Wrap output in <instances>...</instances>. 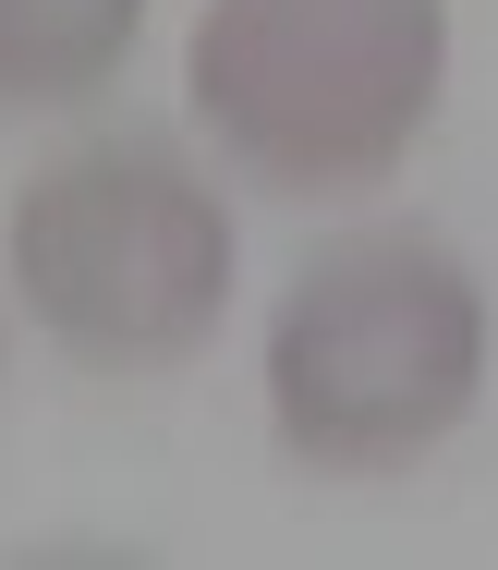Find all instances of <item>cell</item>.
Masks as SVG:
<instances>
[{"mask_svg": "<svg viewBox=\"0 0 498 570\" xmlns=\"http://www.w3.org/2000/svg\"><path fill=\"white\" fill-rule=\"evenodd\" d=\"M487 389V292L450 243H329L267 316V413L316 473H401Z\"/></svg>", "mask_w": 498, "mask_h": 570, "instance_id": "6da1fadb", "label": "cell"}, {"mask_svg": "<svg viewBox=\"0 0 498 570\" xmlns=\"http://www.w3.org/2000/svg\"><path fill=\"white\" fill-rule=\"evenodd\" d=\"M450 73V0H207L195 121L280 195H365L413 158Z\"/></svg>", "mask_w": 498, "mask_h": 570, "instance_id": "7a4b0ae2", "label": "cell"}, {"mask_svg": "<svg viewBox=\"0 0 498 570\" xmlns=\"http://www.w3.org/2000/svg\"><path fill=\"white\" fill-rule=\"evenodd\" d=\"M12 292L86 364H183L232 304V207L183 146L98 134L12 195Z\"/></svg>", "mask_w": 498, "mask_h": 570, "instance_id": "3957f363", "label": "cell"}, {"mask_svg": "<svg viewBox=\"0 0 498 570\" xmlns=\"http://www.w3.org/2000/svg\"><path fill=\"white\" fill-rule=\"evenodd\" d=\"M146 0H0V121L74 110L134 61Z\"/></svg>", "mask_w": 498, "mask_h": 570, "instance_id": "277c9868", "label": "cell"}]
</instances>
